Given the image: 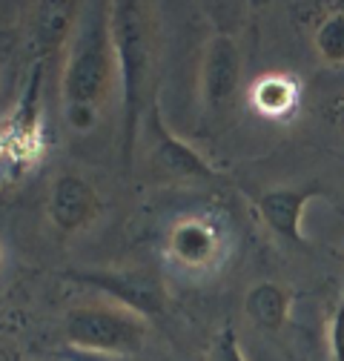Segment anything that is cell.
Returning a JSON list of instances; mask_svg holds the SVG:
<instances>
[{
	"label": "cell",
	"instance_id": "6da1fadb",
	"mask_svg": "<svg viewBox=\"0 0 344 361\" xmlns=\"http://www.w3.org/2000/svg\"><path fill=\"white\" fill-rule=\"evenodd\" d=\"M109 26L115 43V61L123 89V164L133 166V152L138 141V121L147 101V86L152 72L155 37L144 4L118 0L109 6Z\"/></svg>",
	"mask_w": 344,
	"mask_h": 361
},
{
	"label": "cell",
	"instance_id": "7a4b0ae2",
	"mask_svg": "<svg viewBox=\"0 0 344 361\" xmlns=\"http://www.w3.org/2000/svg\"><path fill=\"white\" fill-rule=\"evenodd\" d=\"M118 72L115 43L109 26V6L90 4L80 9L78 26L69 37V52L63 63V101L66 106H92L109 98Z\"/></svg>",
	"mask_w": 344,
	"mask_h": 361
},
{
	"label": "cell",
	"instance_id": "3957f363",
	"mask_svg": "<svg viewBox=\"0 0 344 361\" xmlns=\"http://www.w3.org/2000/svg\"><path fill=\"white\" fill-rule=\"evenodd\" d=\"M149 322L118 304H83L66 312L63 338L83 353L135 355L147 341Z\"/></svg>",
	"mask_w": 344,
	"mask_h": 361
},
{
	"label": "cell",
	"instance_id": "277c9868",
	"mask_svg": "<svg viewBox=\"0 0 344 361\" xmlns=\"http://www.w3.org/2000/svg\"><path fill=\"white\" fill-rule=\"evenodd\" d=\"M80 284H90L112 298V304L141 315V319H158L166 312V290L149 273H75Z\"/></svg>",
	"mask_w": 344,
	"mask_h": 361
},
{
	"label": "cell",
	"instance_id": "5b68a950",
	"mask_svg": "<svg viewBox=\"0 0 344 361\" xmlns=\"http://www.w3.org/2000/svg\"><path fill=\"white\" fill-rule=\"evenodd\" d=\"M149 138H152L149 164L158 175H164V178H190V180L219 178V172L209 166V161L195 147H190L187 141H181L178 135H172L166 129L158 104L149 106Z\"/></svg>",
	"mask_w": 344,
	"mask_h": 361
},
{
	"label": "cell",
	"instance_id": "8992f818",
	"mask_svg": "<svg viewBox=\"0 0 344 361\" xmlns=\"http://www.w3.org/2000/svg\"><path fill=\"white\" fill-rule=\"evenodd\" d=\"M241 75H244V58L235 37L215 35L207 43L204 61H201V92H204L207 109L212 112L224 109L238 92Z\"/></svg>",
	"mask_w": 344,
	"mask_h": 361
},
{
	"label": "cell",
	"instance_id": "52a82bcc",
	"mask_svg": "<svg viewBox=\"0 0 344 361\" xmlns=\"http://www.w3.org/2000/svg\"><path fill=\"white\" fill-rule=\"evenodd\" d=\"M101 209H104L101 195H98V190L86 178L66 172V175H61L52 184L49 218H52V224L61 233L86 230L101 215Z\"/></svg>",
	"mask_w": 344,
	"mask_h": 361
},
{
	"label": "cell",
	"instance_id": "ba28073f",
	"mask_svg": "<svg viewBox=\"0 0 344 361\" xmlns=\"http://www.w3.org/2000/svg\"><path fill=\"white\" fill-rule=\"evenodd\" d=\"M319 187H298V190H267L255 198V209L262 221L278 235L284 244L305 247V233H301V215L305 207L319 198Z\"/></svg>",
	"mask_w": 344,
	"mask_h": 361
},
{
	"label": "cell",
	"instance_id": "9c48e42d",
	"mask_svg": "<svg viewBox=\"0 0 344 361\" xmlns=\"http://www.w3.org/2000/svg\"><path fill=\"white\" fill-rule=\"evenodd\" d=\"M244 312L258 330L278 333L290 315V293L276 281H258L247 290Z\"/></svg>",
	"mask_w": 344,
	"mask_h": 361
},
{
	"label": "cell",
	"instance_id": "30bf717a",
	"mask_svg": "<svg viewBox=\"0 0 344 361\" xmlns=\"http://www.w3.org/2000/svg\"><path fill=\"white\" fill-rule=\"evenodd\" d=\"M169 250L178 261L184 264H207L215 250H219V238H215V230L201 218H184L178 221L169 233Z\"/></svg>",
	"mask_w": 344,
	"mask_h": 361
},
{
	"label": "cell",
	"instance_id": "8fae6325",
	"mask_svg": "<svg viewBox=\"0 0 344 361\" xmlns=\"http://www.w3.org/2000/svg\"><path fill=\"white\" fill-rule=\"evenodd\" d=\"M80 18L78 4H37L35 6V43L40 52L58 49L66 37H72Z\"/></svg>",
	"mask_w": 344,
	"mask_h": 361
},
{
	"label": "cell",
	"instance_id": "7c38bea8",
	"mask_svg": "<svg viewBox=\"0 0 344 361\" xmlns=\"http://www.w3.org/2000/svg\"><path fill=\"white\" fill-rule=\"evenodd\" d=\"M252 104L255 109L267 118H284L298 104V86L287 75H267L255 83L252 89Z\"/></svg>",
	"mask_w": 344,
	"mask_h": 361
},
{
	"label": "cell",
	"instance_id": "4fadbf2b",
	"mask_svg": "<svg viewBox=\"0 0 344 361\" xmlns=\"http://www.w3.org/2000/svg\"><path fill=\"white\" fill-rule=\"evenodd\" d=\"M313 47L327 66H344V12H330L319 20Z\"/></svg>",
	"mask_w": 344,
	"mask_h": 361
},
{
	"label": "cell",
	"instance_id": "5bb4252c",
	"mask_svg": "<svg viewBox=\"0 0 344 361\" xmlns=\"http://www.w3.org/2000/svg\"><path fill=\"white\" fill-rule=\"evenodd\" d=\"M209 361H247L233 327H224L219 333V338H215V344H212V353H209Z\"/></svg>",
	"mask_w": 344,
	"mask_h": 361
},
{
	"label": "cell",
	"instance_id": "9a60e30c",
	"mask_svg": "<svg viewBox=\"0 0 344 361\" xmlns=\"http://www.w3.org/2000/svg\"><path fill=\"white\" fill-rule=\"evenodd\" d=\"M330 353H333V361H344V290L330 319Z\"/></svg>",
	"mask_w": 344,
	"mask_h": 361
},
{
	"label": "cell",
	"instance_id": "2e32d148",
	"mask_svg": "<svg viewBox=\"0 0 344 361\" xmlns=\"http://www.w3.org/2000/svg\"><path fill=\"white\" fill-rule=\"evenodd\" d=\"M66 115H69V123L75 129H90L95 123V109L92 106H66Z\"/></svg>",
	"mask_w": 344,
	"mask_h": 361
},
{
	"label": "cell",
	"instance_id": "e0dca14e",
	"mask_svg": "<svg viewBox=\"0 0 344 361\" xmlns=\"http://www.w3.org/2000/svg\"><path fill=\"white\" fill-rule=\"evenodd\" d=\"M327 121H330L338 132H344V95L330 101V106H327Z\"/></svg>",
	"mask_w": 344,
	"mask_h": 361
},
{
	"label": "cell",
	"instance_id": "ac0fdd59",
	"mask_svg": "<svg viewBox=\"0 0 344 361\" xmlns=\"http://www.w3.org/2000/svg\"><path fill=\"white\" fill-rule=\"evenodd\" d=\"M0 264H4V252H0Z\"/></svg>",
	"mask_w": 344,
	"mask_h": 361
},
{
	"label": "cell",
	"instance_id": "d6986e66",
	"mask_svg": "<svg viewBox=\"0 0 344 361\" xmlns=\"http://www.w3.org/2000/svg\"><path fill=\"white\" fill-rule=\"evenodd\" d=\"M0 147H4V144H0Z\"/></svg>",
	"mask_w": 344,
	"mask_h": 361
}]
</instances>
